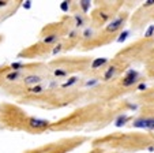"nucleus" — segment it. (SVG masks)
<instances>
[{"instance_id":"nucleus-1","label":"nucleus","mask_w":154,"mask_h":153,"mask_svg":"<svg viewBox=\"0 0 154 153\" xmlns=\"http://www.w3.org/2000/svg\"><path fill=\"white\" fill-rule=\"evenodd\" d=\"M138 79H139V72L134 69H130L125 72L124 78H123V81H122V85L125 88L132 86V85H135L138 82Z\"/></svg>"},{"instance_id":"nucleus-2","label":"nucleus","mask_w":154,"mask_h":153,"mask_svg":"<svg viewBox=\"0 0 154 153\" xmlns=\"http://www.w3.org/2000/svg\"><path fill=\"white\" fill-rule=\"evenodd\" d=\"M132 126L137 129H146V130H154V118H139L135 119Z\"/></svg>"},{"instance_id":"nucleus-3","label":"nucleus","mask_w":154,"mask_h":153,"mask_svg":"<svg viewBox=\"0 0 154 153\" xmlns=\"http://www.w3.org/2000/svg\"><path fill=\"white\" fill-rule=\"evenodd\" d=\"M29 126L32 127V129L40 130V129H45V127L49 126V122L45 120V119H40V118H30L29 119Z\"/></svg>"},{"instance_id":"nucleus-4","label":"nucleus","mask_w":154,"mask_h":153,"mask_svg":"<svg viewBox=\"0 0 154 153\" xmlns=\"http://www.w3.org/2000/svg\"><path fill=\"white\" fill-rule=\"evenodd\" d=\"M123 23H124V19H123L122 17H117V18H115L113 21H112L109 25L106 26V30L108 32H116V30H119L120 27L123 26Z\"/></svg>"},{"instance_id":"nucleus-5","label":"nucleus","mask_w":154,"mask_h":153,"mask_svg":"<svg viewBox=\"0 0 154 153\" xmlns=\"http://www.w3.org/2000/svg\"><path fill=\"white\" fill-rule=\"evenodd\" d=\"M41 81H42V79H41L40 75H27V77H25L23 78L25 84L30 85V86H35V85H38Z\"/></svg>"},{"instance_id":"nucleus-6","label":"nucleus","mask_w":154,"mask_h":153,"mask_svg":"<svg viewBox=\"0 0 154 153\" xmlns=\"http://www.w3.org/2000/svg\"><path fill=\"white\" fill-rule=\"evenodd\" d=\"M108 63V59L106 58H97V59H94L93 62H91V69L93 70H97V69H100V67H102L104 64H106Z\"/></svg>"},{"instance_id":"nucleus-7","label":"nucleus","mask_w":154,"mask_h":153,"mask_svg":"<svg viewBox=\"0 0 154 153\" xmlns=\"http://www.w3.org/2000/svg\"><path fill=\"white\" fill-rule=\"evenodd\" d=\"M116 71H117V69L115 66L109 67V69L105 71V74H104V81H109V79H112L115 77V74H116Z\"/></svg>"},{"instance_id":"nucleus-8","label":"nucleus","mask_w":154,"mask_h":153,"mask_svg":"<svg viewBox=\"0 0 154 153\" xmlns=\"http://www.w3.org/2000/svg\"><path fill=\"white\" fill-rule=\"evenodd\" d=\"M44 90H45V88H44L42 85H35V86L29 88L27 93H29V94H41Z\"/></svg>"},{"instance_id":"nucleus-9","label":"nucleus","mask_w":154,"mask_h":153,"mask_svg":"<svg viewBox=\"0 0 154 153\" xmlns=\"http://www.w3.org/2000/svg\"><path fill=\"white\" fill-rule=\"evenodd\" d=\"M130 119H131V116L125 115V113H124V115H120L119 118L116 119V123H115V124H116L117 127H120V126H123V124H125V123H127V122L130 120Z\"/></svg>"},{"instance_id":"nucleus-10","label":"nucleus","mask_w":154,"mask_h":153,"mask_svg":"<svg viewBox=\"0 0 154 153\" xmlns=\"http://www.w3.org/2000/svg\"><path fill=\"white\" fill-rule=\"evenodd\" d=\"M19 77H20V71H12V72H10V74L6 75V79L10 82H12V81H17Z\"/></svg>"},{"instance_id":"nucleus-11","label":"nucleus","mask_w":154,"mask_h":153,"mask_svg":"<svg viewBox=\"0 0 154 153\" xmlns=\"http://www.w3.org/2000/svg\"><path fill=\"white\" fill-rule=\"evenodd\" d=\"M79 6L82 7V11H83V12H87L89 10H90L91 3L89 2V0H82V2H79Z\"/></svg>"},{"instance_id":"nucleus-12","label":"nucleus","mask_w":154,"mask_h":153,"mask_svg":"<svg viewBox=\"0 0 154 153\" xmlns=\"http://www.w3.org/2000/svg\"><path fill=\"white\" fill-rule=\"evenodd\" d=\"M59 38V36L57 34H49V36H47V37H44V44H52V43H55L56 40Z\"/></svg>"},{"instance_id":"nucleus-13","label":"nucleus","mask_w":154,"mask_h":153,"mask_svg":"<svg viewBox=\"0 0 154 153\" xmlns=\"http://www.w3.org/2000/svg\"><path fill=\"white\" fill-rule=\"evenodd\" d=\"M78 82V78L76 77H72V78H70L67 82H64L63 85H61V88H70V86H72L74 84H76Z\"/></svg>"},{"instance_id":"nucleus-14","label":"nucleus","mask_w":154,"mask_h":153,"mask_svg":"<svg viewBox=\"0 0 154 153\" xmlns=\"http://www.w3.org/2000/svg\"><path fill=\"white\" fill-rule=\"evenodd\" d=\"M85 25V19L82 15H75V26L76 27H82Z\"/></svg>"},{"instance_id":"nucleus-15","label":"nucleus","mask_w":154,"mask_h":153,"mask_svg":"<svg viewBox=\"0 0 154 153\" xmlns=\"http://www.w3.org/2000/svg\"><path fill=\"white\" fill-rule=\"evenodd\" d=\"M10 69H12V71H19L20 69H23V63L22 62H15L10 66Z\"/></svg>"},{"instance_id":"nucleus-16","label":"nucleus","mask_w":154,"mask_h":153,"mask_svg":"<svg viewBox=\"0 0 154 153\" xmlns=\"http://www.w3.org/2000/svg\"><path fill=\"white\" fill-rule=\"evenodd\" d=\"M91 34H93V29L91 27H86V29L83 30V33H82V36H83L85 40H87V38H90Z\"/></svg>"},{"instance_id":"nucleus-17","label":"nucleus","mask_w":154,"mask_h":153,"mask_svg":"<svg viewBox=\"0 0 154 153\" xmlns=\"http://www.w3.org/2000/svg\"><path fill=\"white\" fill-rule=\"evenodd\" d=\"M153 34H154V25H150V26L147 27V30L145 32V37L146 38H150Z\"/></svg>"},{"instance_id":"nucleus-18","label":"nucleus","mask_w":154,"mask_h":153,"mask_svg":"<svg viewBox=\"0 0 154 153\" xmlns=\"http://www.w3.org/2000/svg\"><path fill=\"white\" fill-rule=\"evenodd\" d=\"M53 74H55V77L59 78V77H66V75H67V71H66V70H61V69H56Z\"/></svg>"},{"instance_id":"nucleus-19","label":"nucleus","mask_w":154,"mask_h":153,"mask_svg":"<svg viewBox=\"0 0 154 153\" xmlns=\"http://www.w3.org/2000/svg\"><path fill=\"white\" fill-rule=\"evenodd\" d=\"M128 34H130V32H128V30H124V32L120 34V37L117 38V43H123V41H125V38L128 37Z\"/></svg>"},{"instance_id":"nucleus-20","label":"nucleus","mask_w":154,"mask_h":153,"mask_svg":"<svg viewBox=\"0 0 154 153\" xmlns=\"http://www.w3.org/2000/svg\"><path fill=\"white\" fill-rule=\"evenodd\" d=\"M98 82H100V79L93 78V79H89V81H86V84H85V85H86V86H90V88H91V86H96Z\"/></svg>"},{"instance_id":"nucleus-21","label":"nucleus","mask_w":154,"mask_h":153,"mask_svg":"<svg viewBox=\"0 0 154 153\" xmlns=\"http://www.w3.org/2000/svg\"><path fill=\"white\" fill-rule=\"evenodd\" d=\"M60 8H61V11H68V8H70V4H68V2H61V4H60Z\"/></svg>"},{"instance_id":"nucleus-22","label":"nucleus","mask_w":154,"mask_h":153,"mask_svg":"<svg viewBox=\"0 0 154 153\" xmlns=\"http://www.w3.org/2000/svg\"><path fill=\"white\" fill-rule=\"evenodd\" d=\"M146 89H147V85H146L145 82H142V84L138 85V90H139V92H143V90H146Z\"/></svg>"},{"instance_id":"nucleus-23","label":"nucleus","mask_w":154,"mask_h":153,"mask_svg":"<svg viewBox=\"0 0 154 153\" xmlns=\"http://www.w3.org/2000/svg\"><path fill=\"white\" fill-rule=\"evenodd\" d=\"M60 51H61V45H60V44H59L57 46H55V48H53L52 53H53V55H56V53H57V52H60Z\"/></svg>"},{"instance_id":"nucleus-24","label":"nucleus","mask_w":154,"mask_h":153,"mask_svg":"<svg viewBox=\"0 0 154 153\" xmlns=\"http://www.w3.org/2000/svg\"><path fill=\"white\" fill-rule=\"evenodd\" d=\"M30 7H32V2H30V0H27V2H25V3H23V8L29 10Z\"/></svg>"},{"instance_id":"nucleus-25","label":"nucleus","mask_w":154,"mask_h":153,"mask_svg":"<svg viewBox=\"0 0 154 153\" xmlns=\"http://www.w3.org/2000/svg\"><path fill=\"white\" fill-rule=\"evenodd\" d=\"M145 7H150V6H154V0H147V2H145V4H143Z\"/></svg>"},{"instance_id":"nucleus-26","label":"nucleus","mask_w":154,"mask_h":153,"mask_svg":"<svg viewBox=\"0 0 154 153\" xmlns=\"http://www.w3.org/2000/svg\"><path fill=\"white\" fill-rule=\"evenodd\" d=\"M68 36H70L71 38H74L76 36V32H75V30H72V32H70V34H68Z\"/></svg>"},{"instance_id":"nucleus-27","label":"nucleus","mask_w":154,"mask_h":153,"mask_svg":"<svg viewBox=\"0 0 154 153\" xmlns=\"http://www.w3.org/2000/svg\"><path fill=\"white\" fill-rule=\"evenodd\" d=\"M7 6V2H0V8L2 7H6Z\"/></svg>"}]
</instances>
